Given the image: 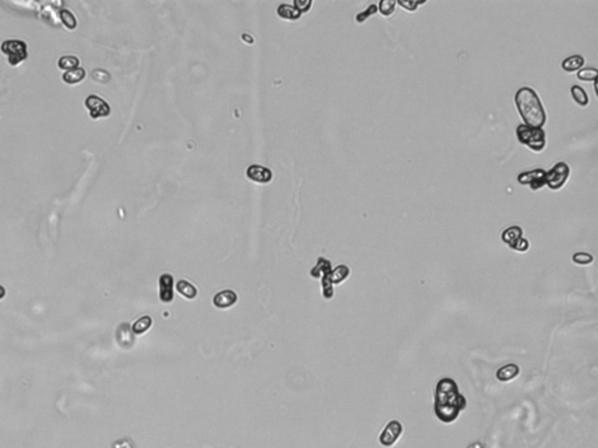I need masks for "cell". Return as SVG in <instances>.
I'll list each match as a JSON object with an SVG mask.
<instances>
[{
    "label": "cell",
    "mask_w": 598,
    "mask_h": 448,
    "mask_svg": "<svg viewBox=\"0 0 598 448\" xmlns=\"http://www.w3.org/2000/svg\"><path fill=\"white\" fill-rule=\"evenodd\" d=\"M61 18H62V21H64V24L67 26L68 28L72 29L76 26V20L74 18V15H72L69 11H67V9H66V11H61Z\"/></svg>",
    "instance_id": "28"
},
{
    "label": "cell",
    "mask_w": 598,
    "mask_h": 448,
    "mask_svg": "<svg viewBox=\"0 0 598 448\" xmlns=\"http://www.w3.org/2000/svg\"><path fill=\"white\" fill-rule=\"evenodd\" d=\"M396 5L398 4H396L395 0H381V1L379 2L378 11L381 13L382 15L391 16L393 13L395 12Z\"/></svg>",
    "instance_id": "23"
},
{
    "label": "cell",
    "mask_w": 598,
    "mask_h": 448,
    "mask_svg": "<svg viewBox=\"0 0 598 448\" xmlns=\"http://www.w3.org/2000/svg\"><path fill=\"white\" fill-rule=\"evenodd\" d=\"M237 301V294L234 291L231 290H226L220 292V293H217L215 297H214L213 303L217 308H229L233 306L234 304H235Z\"/></svg>",
    "instance_id": "11"
},
{
    "label": "cell",
    "mask_w": 598,
    "mask_h": 448,
    "mask_svg": "<svg viewBox=\"0 0 598 448\" xmlns=\"http://www.w3.org/2000/svg\"><path fill=\"white\" fill-rule=\"evenodd\" d=\"M332 267H331V263H330L329 260L325 259V258L320 257L318 259V263H317L316 267L312 268L311 274L313 277L318 278L320 275H325L327 273H331Z\"/></svg>",
    "instance_id": "19"
},
{
    "label": "cell",
    "mask_w": 598,
    "mask_h": 448,
    "mask_svg": "<svg viewBox=\"0 0 598 448\" xmlns=\"http://www.w3.org/2000/svg\"><path fill=\"white\" fill-rule=\"evenodd\" d=\"M403 432V426L399 420H391L380 434V444L385 447H391L394 445Z\"/></svg>",
    "instance_id": "7"
},
{
    "label": "cell",
    "mask_w": 598,
    "mask_h": 448,
    "mask_svg": "<svg viewBox=\"0 0 598 448\" xmlns=\"http://www.w3.org/2000/svg\"><path fill=\"white\" fill-rule=\"evenodd\" d=\"M247 177L259 184H267L271 181L272 173L269 168L260 165H252L247 168Z\"/></svg>",
    "instance_id": "9"
},
{
    "label": "cell",
    "mask_w": 598,
    "mask_h": 448,
    "mask_svg": "<svg viewBox=\"0 0 598 448\" xmlns=\"http://www.w3.org/2000/svg\"><path fill=\"white\" fill-rule=\"evenodd\" d=\"M570 94L574 101L576 102V104L580 106H587L589 104V96H588L587 91L584 90L582 87H580V85L574 84L573 87L570 88Z\"/></svg>",
    "instance_id": "15"
},
{
    "label": "cell",
    "mask_w": 598,
    "mask_h": 448,
    "mask_svg": "<svg viewBox=\"0 0 598 448\" xmlns=\"http://www.w3.org/2000/svg\"><path fill=\"white\" fill-rule=\"evenodd\" d=\"M376 12H378V5L372 4V5H369L368 7L365 9V11L358 13L355 16V20L359 22V24H362V22H365L366 20L369 18V16L375 14Z\"/></svg>",
    "instance_id": "26"
},
{
    "label": "cell",
    "mask_w": 598,
    "mask_h": 448,
    "mask_svg": "<svg viewBox=\"0 0 598 448\" xmlns=\"http://www.w3.org/2000/svg\"><path fill=\"white\" fill-rule=\"evenodd\" d=\"M78 59L76 58V56H62V58L59 60V67L61 69H66V70H71V69H75L78 67Z\"/></svg>",
    "instance_id": "24"
},
{
    "label": "cell",
    "mask_w": 598,
    "mask_h": 448,
    "mask_svg": "<svg viewBox=\"0 0 598 448\" xmlns=\"http://www.w3.org/2000/svg\"><path fill=\"white\" fill-rule=\"evenodd\" d=\"M85 106L90 111V116L92 118H100L107 117L110 115V106L104 99L96 95H91L85 99Z\"/></svg>",
    "instance_id": "8"
},
{
    "label": "cell",
    "mask_w": 598,
    "mask_h": 448,
    "mask_svg": "<svg viewBox=\"0 0 598 448\" xmlns=\"http://www.w3.org/2000/svg\"><path fill=\"white\" fill-rule=\"evenodd\" d=\"M311 5H312L311 0H305V1H303V0H296V1L293 2V6H295V7L298 9L300 13L309 11L310 7H311Z\"/></svg>",
    "instance_id": "31"
},
{
    "label": "cell",
    "mask_w": 598,
    "mask_h": 448,
    "mask_svg": "<svg viewBox=\"0 0 598 448\" xmlns=\"http://www.w3.org/2000/svg\"><path fill=\"white\" fill-rule=\"evenodd\" d=\"M597 76H598V70L596 68H593V67L582 68L577 71V78L580 79V81H584V82L594 81L595 82V81H597Z\"/></svg>",
    "instance_id": "22"
},
{
    "label": "cell",
    "mask_w": 598,
    "mask_h": 448,
    "mask_svg": "<svg viewBox=\"0 0 598 448\" xmlns=\"http://www.w3.org/2000/svg\"><path fill=\"white\" fill-rule=\"evenodd\" d=\"M277 13H278V15L280 16V18L286 19V20H297L300 18V15H302V13H300L298 9L295 7V6L285 5V4H282L278 6V8H277Z\"/></svg>",
    "instance_id": "17"
},
{
    "label": "cell",
    "mask_w": 598,
    "mask_h": 448,
    "mask_svg": "<svg viewBox=\"0 0 598 448\" xmlns=\"http://www.w3.org/2000/svg\"><path fill=\"white\" fill-rule=\"evenodd\" d=\"M511 249H513V250L518 252H526L528 251V249H530V242H528L526 238L521 237Z\"/></svg>",
    "instance_id": "30"
},
{
    "label": "cell",
    "mask_w": 598,
    "mask_h": 448,
    "mask_svg": "<svg viewBox=\"0 0 598 448\" xmlns=\"http://www.w3.org/2000/svg\"><path fill=\"white\" fill-rule=\"evenodd\" d=\"M160 300L164 303H171L173 300V277L171 274H163L159 279Z\"/></svg>",
    "instance_id": "10"
},
{
    "label": "cell",
    "mask_w": 598,
    "mask_h": 448,
    "mask_svg": "<svg viewBox=\"0 0 598 448\" xmlns=\"http://www.w3.org/2000/svg\"><path fill=\"white\" fill-rule=\"evenodd\" d=\"M396 4L404 8L405 11L415 12L416 9H417L418 6L424 5L425 1H415V0H399V1H396Z\"/></svg>",
    "instance_id": "27"
},
{
    "label": "cell",
    "mask_w": 598,
    "mask_h": 448,
    "mask_svg": "<svg viewBox=\"0 0 598 448\" xmlns=\"http://www.w3.org/2000/svg\"><path fill=\"white\" fill-rule=\"evenodd\" d=\"M1 51L8 58L11 65H16L27 58V46L19 40H7L1 45Z\"/></svg>",
    "instance_id": "5"
},
{
    "label": "cell",
    "mask_w": 598,
    "mask_h": 448,
    "mask_svg": "<svg viewBox=\"0 0 598 448\" xmlns=\"http://www.w3.org/2000/svg\"><path fill=\"white\" fill-rule=\"evenodd\" d=\"M349 275V268L346 265H339L334 270L331 271L332 284H340Z\"/></svg>",
    "instance_id": "20"
},
{
    "label": "cell",
    "mask_w": 598,
    "mask_h": 448,
    "mask_svg": "<svg viewBox=\"0 0 598 448\" xmlns=\"http://www.w3.org/2000/svg\"><path fill=\"white\" fill-rule=\"evenodd\" d=\"M523 229L519 227V225H512V227L507 228L506 230L503 231V234H501V241H503L505 244H507L508 247L512 248L521 237H523Z\"/></svg>",
    "instance_id": "12"
},
{
    "label": "cell",
    "mask_w": 598,
    "mask_h": 448,
    "mask_svg": "<svg viewBox=\"0 0 598 448\" xmlns=\"http://www.w3.org/2000/svg\"><path fill=\"white\" fill-rule=\"evenodd\" d=\"M518 182L523 186H530L532 191L536 192L546 186V171L542 168L523 172L518 175Z\"/></svg>",
    "instance_id": "6"
},
{
    "label": "cell",
    "mask_w": 598,
    "mask_h": 448,
    "mask_svg": "<svg viewBox=\"0 0 598 448\" xmlns=\"http://www.w3.org/2000/svg\"><path fill=\"white\" fill-rule=\"evenodd\" d=\"M111 448H136V446H134V443L131 439L123 438V439L115 441Z\"/></svg>",
    "instance_id": "29"
},
{
    "label": "cell",
    "mask_w": 598,
    "mask_h": 448,
    "mask_svg": "<svg viewBox=\"0 0 598 448\" xmlns=\"http://www.w3.org/2000/svg\"><path fill=\"white\" fill-rule=\"evenodd\" d=\"M151 324H152V319L150 317H147V315H145V317H141L140 319H138L136 322L133 323V326H132V331L137 335L143 334L148 329V328L151 327Z\"/></svg>",
    "instance_id": "21"
},
{
    "label": "cell",
    "mask_w": 598,
    "mask_h": 448,
    "mask_svg": "<svg viewBox=\"0 0 598 448\" xmlns=\"http://www.w3.org/2000/svg\"><path fill=\"white\" fill-rule=\"evenodd\" d=\"M573 261L578 265H589L594 261V256L588 252H576L573 256Z\"/></svg>",
    "instance_id": "25"
},
{
    "label": "cell",
    "mask_w": 598,
    "mask_h": 448,
    "mask_svg": "<svg viewBox=\"0 0 598 448\" xmlns=\"http://www.w3.org/2000/svg\"><path fill=\"white\" fill-rule=\"evenodd\" d=\"M570 177V167L563 161L557 162L546 172V186L551 191H558L566 185Z\"/></svg>",
    "instance_id": "4"
},
{
    "label": "cell",
    "mask_w": 598,
    "mask_h": 448,
    "mask_svg": "<svg viewBox=\"0 0 598 448\" xmlns=\"http://www.w3.org/2000/svg\"><path fill=\"white\" fill-rule=\"evenodd\" d=\"M584 65V58L582 55H571L568 56L567 59L563 60L562 64H561V67L564 71L567 72H574V71H578L580 69H582V67Z\"/></svg>",
    "instance_id": "13"
},
{
    "label": "cell",
    "mask_w": 598,
    "mask_h": 448,
    "mask_svg": "<svg viewBox=\"0 0 598 448\" xmlns=\"http://www.w3.org/2000/svg\"><path fill=\"white\" fill-rule=\"evenodd\" d=\"M5 294H6V291H5V288H4V287H2V286H0V300H1V299H2V298H4V297H5Z\"/></svg>",
    "instance_id": "33"
},
{
    "label": "cell",
    "mask_w": 598,
    "mask_h": 448,
    "mask_svg": "<svg viewBox=\"0 0 598 448\" xmlns=\"http://www.w3.org/2000/svg\"><path fill=\"white\" fill-rule=\"evenodd\" d=\"M514 102L525 124L531 128H543L547 121L546 111L534 89L530 87L520 88L515 92Z\"/></svg>",
    "instance_id": "2"
},
{
    "label": "cell",
    "mask_w": 598,
    "mask_h": 448,
    "mask_svg": "<svg viewBox=\"0 0 598 448\" xmlns=\"http://www.w3.org/2000/svg\"><path fill=\"white\" fill-rule=\"evenodd\" d=\"M519 371H520V369H519L517 364H506V366L501 367L500 369L497 371V378L500 382H505V383H506V382H510L513 380V378L517 377L519 375Z\"/></svg>",
    "instance_id": "14"
},
{
    "label": "cell",
    "mask_w": 598,
    "mask_h": 448,
    "mask_svg": "<svg viewBox=\"0 0 598 448\" xmlns=\"http://www.w3.org/2000/svg\"><path fill=\"white\" fill-rule=\"evenodd\" d=\"M468 448H484V446L479 443H474V444H472L471 446H468Z\"/></svg>",
    "instance_id": "32"
},
{
    "label": "cell",
    "mask_w": 598,
    "mask_h": 448,
    "mask_svg": "<svg viewBox=\"0 0 598 448\" xmlns=\"http://www.w3.org/2000/svg\"><path fill=\"white\" fill-rule=\"evenodd\" d=\"M85 77V71L83 68L77 67L75 69H71V70H68L66 74L64 75V81H66L68 83V84H76V83L81 82L82 79Z\"/></svg>",
    "instance_id": "18"
},
{
    "label": "cell",
    "mask_w": 598,
    "mask_h": 448,
    "mask_svg": "<svg viewBox=\"0 0 598 448\" xmlns=\"http://www.w3.org/2000/svg\"><path fill=\"white\" fill-rule=\"evenodd\" d=\"M466 399L461 394L457 383L451 378H443L436 386L435 413L443 423H452L461 411L466 407Z\"/></svg>",
    "instance_id": "1"
},
{
    "label": "cell",
    "mask_w": 598,
    "mask_h": 448,
    "mask_svg": "<svg viewBox=\"0 0 598 448\" xmlns=\"http://www.w3.org/2000/svg\"><path fill=\"white\" fill-rule=\"evenodd\" d=\"M177 290L179 293L190 300H193L197 297L198 290L193 284L188 283L187 280H179L177 284Z\"/></svg>",
    "instance_id": "16"
},
{
    "label": "cell",
    "mask_w": 598,
    "mask_h": 448,
    "mask_svg": "<svg viewBox=\"0 0 598 448\" xmlns=\"http://www.w3.org/2000/svg\"><path fill=\"white\" fill-rule=\"evenodd\" d=\"M517 138L520 144L526 145L534 152H541L546 147V132L543 128L521 124L517 128Z\"/></svg>",
    "instance_id": "3"
}]
</instances>
